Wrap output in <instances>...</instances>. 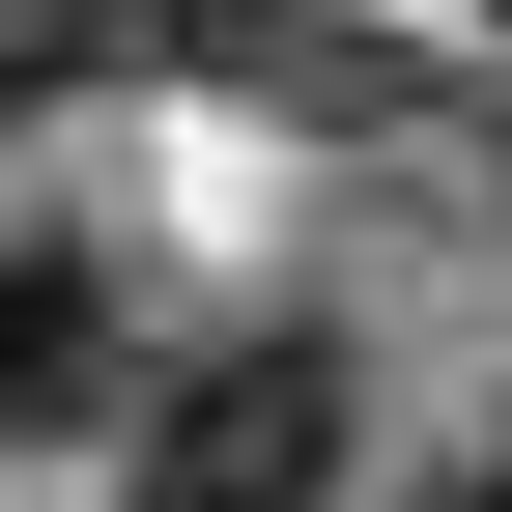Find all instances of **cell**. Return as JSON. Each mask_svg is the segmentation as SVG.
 <instances>
[{"label":"cell","mask_w":512,"mask_h":512,"mask_svg":"<svg viewBox=\"0 0 512 512\" xmlns=\"http://www.w3.org/2000/svg\"><path fill=\"white\" fill-rule=\"evenodd\" d=\"M342 456H370V370L313 342V313L171 342V370H143V427H114V484H143V512H342Z\"/></svg>","instance_id":"obj_1"},{"label":"cell","mask_w":512,"mask_h":512,"mask_svg":"<svg viewBox=\"0 0 512 512\" xmlns=\"http://www.w3.org/2000/svg\"><path fill=\"white\" fill-rule=\"evenodd\" d=\"M29 427H143V370H114L86 228H29V200H0V456H29Z\"/></svg>","instance_id":"obj_2"},{"label":"cell","mask_w":512,"mask_h":512,"mask_svg":"<svg viewBox=\"0 0 512 512\" xmlns=\"http://www.w3.org/2000/svg\"><path fill=\"white\" fill-rule=\"evenodd\" d=\"M114 57H228V86H256V57H313V29H285V0H114Z\"/></svg>","instance_id":"obj_3"},{"label":"cell","mask_w":512,"mask_h":512,"mask_svg":"<svg viewBox=\"0 0 512 512\" xmlns=\"http://www.w3.org/2000/svg\"><path fill=\"white\" fill-rule=\"evenodd\" d=\"M427 512H512V427H484V456H427Z\"/></svg>","instance_id":"obj_4"},{"label":"cell","mask_w":512,"mask_h":512,"mask_svg":"<svg viewBox=\"0 0 512 512\" xmlns=\"http://www.w3.org/2000/svg\"><path fill=\"white\" fill-rule=\"evenodd\" d=\"M484 29H512V0H484Z\"/></svg>","instance_id":"obj_5"}]
</instances>
